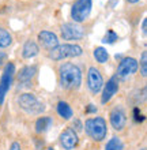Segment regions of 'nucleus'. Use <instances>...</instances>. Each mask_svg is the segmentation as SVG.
I'll list each match as a JSON object with an SVG mask.
<instances>
[{"label":"nucleus","mask_w":147,"mask_h":150,"mask_svg":"<svg viewBox=\"0 0 147 150\" xmlns=\"http://www.w3.org/2000/svg\"><path fill=\"white\" fill-rule=\"evenodd\" d=\"M103 76L97 67H89L87 71V87L93 94H98L103 87Z\"/></svg>","instance_id":"9"},{"label":"nucleus","mask_w":147,"mask_h":150,"mask_svg":"<svg viewBox=\"0 0 147 150\" xmlns=\"http://www.w3.org/2000/svg\"><path fill=\"white\" fill-rule=\"evenodd\" d=\"M146 26H147V19H143V23H142V32H143L144 36H146V32H147Z\"/></svg>","instance_id":"27"},{"label":"nucleus","mask_w":147,"mask_h":150,"mask_svg":"<svg viewBox=\"0 0 147 150\" xmlns=\"http://www.w3.org/2000/svg\"><path fill=\"white\" fill-rule=\"evenodd\" d=\"M138 68H139V66H138V60L135 59V57H124L121 62L119 63V66H117V70H116V78L121 79V81H124V79L129 78L131 75H134L136 71H138Z\"/></svg>","instance_id":"7"},{"label":"nucleus","mask_w":147,"mask_h":150,"mask_svg":"<svg viewBox=\"0 0 147 150\" xmlns=\"http://www.w3.org/2000/svg\"><path fill=\"white\" fill-rule=\"evenodd\" d=\"M38 41L42 45V48L46 49V51H51V49H53L55 47L59 45L57 34L53 32H49V30H41L38 33Z\"/></svg>","instance_id":"14"},{"label":"nucleus","mask_w":147,"mask_h":150,"mask_svg":"<svg viewBox=\"0 0 147 150\" xmlns=\"http://www.w3.org/2000/svg\"><path fill=\"white\" fill-rule=\"evenodd\" d=\"M119 79L116 76H112L106 83H103V87H102V94H101V103L102 104H106L109 103L113 97L116 96V93L119 91Z\"/></svg>","instance_id":"13"},{"label":"nucleus","mask_w":147,"mask_h":150,"mask_svg":"<svg viewBox=\"0 0 147 150\" xmlns=\"http://www.w3.org/2000/svg\"><path fill=\"white\" fill-rule=\"evenodd\" d=\"M93 0H75L71 7V18L75 23H82L91 14Z\"/></svg>","instance_id":"5"},{"label":"nucleus","mask_w":147,"mask_h":150,"mask_svg":"<svg viewBox=\"0 0 147 150\" xmlns=\"http://www.w3.org/2000/svg\"><path fill=\"white\" fill-rule=\"evenodd\" d=\"M119 40V36H117V33H115L113 30H108V33L105 34V37H103V42H108V44H113Z\"/></svg>","instance_id":"22"},{"label":"nucleus","mask_w":147,"mask_h":150,"mask_svg":"<svg viewBox=\"0 0 147 150\" xmlns=\"http://www.w3.org/2000/svg\"><path fill=\"white\" fill-rule=\"evenodd\" d=\"M84 131L86 134L96 142H101L106 138L108 135V126H106V120L101 116L97 117H89L86 119V122L83 124Z\"/></svg>","instance_id":"2"},{"label":"nucleus","mask_w":147,"mask_h":150,"mask_svg":"<svg viewBox=\"0 0 147 150\" xmlns=\"http://www.w3.org/2000/svg\"><path fill=\"white\" fill-rule=\"evenodd\" d=\"M18 105L29 115H41L45 111V105L42 101L38 100L33 93H23L18 97Z\"/></svg>","instance_id":"4"},{"label":"nucleus","mask_w":147,"mask_h":150,"mask_svg":"<svg viewBox=\"0 0 147 150\" xmlns=\"http://www.w3.org/2000/svg\"><path fill=\"white\" fill-rule=\"evenodd\" d=\"M59 82L60 86L70 91L78 90L82 85V71L74 63L65 62L59 67Z\"/></svg>","instance_id":"1"},{"label":"nucleus","mask_w":147,"mask_h":150,"mask_svg":"<svg viewBox=\"0 0 147 150\" xmlns=\"http://www.w3.org/2000/svg\"><path fill=\"white\" fill-rule=\"evenodd\" d=\"M138 66H140V74H142V76L146 78V75H147V52L146 51L142 52L140 63H138Z\"/></svg>","instance_id":"21"},{"label":"nucleus","mask_w":147,"mask_h":150,"mask_svg":"<svg viewBox=\"0 0 147 150\" xmlns=\"http://www.w3.org/2000/svg\"><path fill=\"white\" fill-rule=\"evenodd\" d=\"M123 149H124V143L119 137H112L105 145V150H123Z\"/></svg>","instance_id":"20"},{"label":"nucleus","mask_w":147,"mask_h":150,"mask_svg":"<svg viewBox=\"0 0 147 150\" xmlns=\"http://www.w3.org/2000/svg\"><path fill=\"white\" fill-rule=\"evenodd\" d=\"M84 111H86V113H97V108L94 107L93 104H89Z\"/></svg>","instance_id":"25"},{"label":"nucleus","mask_w":147,"mask_h":150,"mask_svg":"<svg viewBox=\"0 0 147 150\" xmlns=\"http://www.w3.org/2000/svg\"><path fill=\"white\" fill-rule=\"evenodd\" d=\"M37 71H38V68L37 66H25L23 68H20L18 75H16V79H18V82H19V86L22 87H29L32 85L33 79L34 76L37 75Z\"/></svg>","instance_id":"12"},{"label":"nucleus","mask_w":147,"mask_h":150,"mask_svg":"<svg viewBox=\"0 0 147 150\" xmlns=\"http://www.w3.org/2000/svg\"><path fill=\"white\" fill-rule=\"evenodd\" d=\"M8 150H22V146H20L18 142H12L11 145H10V149Z\"/></svg>","instance_id":"26"},{"label":"nucleus","mask_w":147,"mask_h":150,"mask_svg":"<svg viewBox=\"0 0 147 150\" xmlns=\"http://www.w3.org/2000/svg\"><path fill=\"white\" fill-rule=\"evenodd\" d=\"M53 124V119L51 116H42V117L37 119L36 122V132L38 134H42L45 131L49 130V127H52Z\"/></svg>","instance_id":"17"},{"label":"nucleus","mask_w":147,"mask_h":150,"mask_svg":"<svg viewBox=\"0 0 147 150\" xmlns=\"http://www.w3.org/2000/svg\"><path fill=\"white\" fill-rule=\"evenodd\" d=\"M12 41V34L8 30H6L4 28H0V49H4V48L11 47Z\"/></svg>","instance_id":"18"},{"label":"nucleus","mask_w":147,"mask_h":150,"mask_svg":"<svg viewBox=\"0 0 147 150\" xmlns=\"http://www.w3.org/2000/svg\"><path fill=\"white\" fill-rule=\"evenodd\" d=\"M109 120H110V126L116 131H123L124 127L127 126V113L124 108L121 105H116L109 113Z\"/></svg>","instance_id":"10"},{"label":"nucleus","mask_w":147,"mask_h":150,"mask_svg":"<svg viewBox=\"0 0 147 150\" xmlns=\"http://www.w3.org/2000/svg\"><path fill=\"white\" fill-rule=\"evenodd\" d=\"M82 128H83V126H82V123H80L79 120L76 119L75 122H74V124H72V130H75V131H80Z\"/></svg>","instance_id":"24"},{"label":"nucleus","mask_w":147,"mask_h":150,"mask_svg":"<svg viewBox=\"0 0 147 150\" xmlns=\"http://www.w3.org/2000/svg\"><path fill=\"white\" fill-rule=\"evenodd\" d=\"M14 74H15V66H14V63L10 62V63L6 64L3 75L0 78V105L4 103V98H6V96H7L8 90L12 85Z\"/></svg>","instance_id":"8"},{"label":"nucleus","mask_w":147,"mask_h":150,"mask_svg":"<svg viewBox=\"0 0 147 150\" xmlns=\"http://www.w3.org/2000/svg\"><path fill=\"white\" fill-rule=\"evenodd\" d=\"M8 60V56L7 53L4 51H0V67H3L4 64H6V62Z\"/></svg>","instance_id":"23"},{"label":"nucleus","mask_w":147,"mask_h":150,"mask_svg":"<svg viewBox=\"0 0 147 150\" xmlns=\"http://www.w3.org/2000/svg\"><path fill=\"white\" fill-rule=\"evenodd\" d=\"M48 150H55V149H53V147H49V149Z\"/></svg>","instance_id":"30"},{"label":"nucleus","mask_w":147,"mask_h":150,"mask_svg":"<svg viewBox=\"0 0 147 150\" xmlns=\"http://www.w3.org/2000/svg\"><path fill=\"white\" fill-rule=\"evenodd\" d=\"M139 150H146V147H142V149H139Z\"/></svg>","instance_id":"29"},{"label":"nucleus","mask_w":147,"mask_h":150,"mask_svg":"<svg viewBox=\"0 0 147 150\" xmlns=\"http://www.w3.org/2000/svg\"><path fill=\"white\" fill-rule=\"evenodd\" d=\"M86 34L83 26L75 22H67L60 26V36L65 41H79Z\"/></svg>","instance_id":"6"},{"label":"nucleus","mask_w":147,"mask_h":150,"mask_svg":"<svg viewBox=\"0 0 147 150\" xmlns=\"http://www.w3.org/2000/svg\"><path fill=\"white\" fill-rule=\"evenodd\" d=\"M83 53V48L78 44H59L57 47L48 51V57L53 62H60V60L68 59V57H78Z\"/></svg>","instance_id":"3"},{"label":"nucleus","mask_w":147,"mask_h":150,"mask_svg":"<svg viewBox=\"0 0 147 150\" xmlns=\"http://www.w3.org/2000/svg\"><path fill=\"white\" fill-rule=\"evenodd\" d=\"M57 113L64 120H70L74 116V111H72L71 105L65 103V101H59V104H57Z\"/></svg>","instance_id":"16"},{"label":"nucleus","mask_w":147,"mask_h":150,"mask_svg":"<svg viewBox=\"0 0 147 150\" xmlns=\"http://www.w3.org/2000/svg\"><path fill=\"white\" fill-rule=\"evenodd\" d=\"M127 1H128V3H132V4H134V3H138V1H140V0H127Z\"/></svg>","instance_id":"28"},{"label":"nucleus","mask_w":147,"mask_h":150,"mask_svg":"<svg viewBox=\"0 0 147 150\" xmlns=\"http://www.w3.org/2000/svg\"><path fill=\"white\" fill-rule=\"evenodd\" d=\"M60 145L65 150H74L78 143H79V138H78V132L72 128H65V130L60 134Z\"/></svg>","instance_id":"11"},{"label":"nucleus","mask_w":147,"mask_h":150,"mask_svg":"<svg viewBox=\"0 0 147 150\" xmlns=\"http://www.w3.org/2000/svg\"><path fill=\"white\" fill-rule=\"evenodd\" d=\"M40 53V47L34 40H27L22 47V57L23 59H32Z\"/></svg>","instance_id":"15"},{"label":"nucleus","mask_w":147,"mask_h":150,"mask_svg":"<svg viewBox=\"0 0 147 150\" xmlns=\"http://www.w3.org/2000/svg\"><path fill=\"white\" fill-rule=\"evenodd\" d=\"M93 55H94V59L101 64L106 63L108 60H109V53H108V51L102 47H97L96 49H94V52H93Z\"/></svg>","instance_id":"19"}]
</instances>
